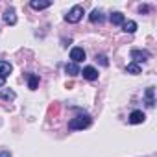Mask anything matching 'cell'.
Segmentation results:
<instances>
[{
  "label": "cell",
  "instance_id": "6da1fadb",
  "mask_svg": "<svg viewBox=\"0 0 157 157\" xmlns=\"http://www.w3.org/2000/svg\"><path fill=\"white\" fill-rule=\"evenodd\" d=\"M91 122L93 120H91L89 115H80V117L68 120V129H72V131H76V129H85V128L91 126Z\"/></svg>",
  "mask_w": 157,
  "mask_h": 157
},
{
  "label": "cell",
  "instance_id": "7a4b0ae2",
  "mask_svg": "<svg viewBox=\"0 0 157 157\" xmlns=\"http://www.w3.org/2000/svg\"><path fill=\"white\" fill-rule=\"evenodd\" d=\"M82 17H83V8H82V6H74V8L65 15V21L70 22V24H76V22L82 21Z\"/></svg>",
  "mask_w": 157,
  "mask_h": 157
},
{
  "label": "cell",
  "instance_id": "3957f363",
  "mask_svg": "<svg viewBox=\"0 0 157 157\" xmlns=\"http://www.w3.org/2000/svg\"><path fill=\"white\" fill-rule=\"evenodd\" d=\"M131 59H133V63H146L148 59H150V52L148 50H131Z\"/></svg>",
  "mask_w": 157,
  "mask_h": 157
},
{
  "label": "cell",
  "instance_id": "277c9868",
  "mask_svg": "<svg viewBox=\"0 0 157 157\" xmlns=\"http://www.w3.org/2000/svg\"><path fill=\"white\" fill-rule=\"evenodd\" d=\"M70 59H72V63H82L85 59V50L80 46H74L70 50Z\"/></svg>",
  "mask_w": 157,
  "mask_h": 157
},
{
  "label": "cell",
  "instance_id": "5b68a950",
  "mask_svg": "<svg viewBox=\"0 0 157 157\" xmlns=\"http://www.w3.org/2000/svg\"><path fill=\"white\" fill-rule=\"evenodd\" d=\"M82 74H83L85 80H89V82H93V80H96V78H98V70L94 67H85Z\"/></svg>",
  "mask_w": 157,
  "mask_h": 157
},
{
  "label": "cell",
  "instance_id": "8992f818",
  "mask_svg": "<svg viewBox=\"0 0 157 157\" xmlns=\"http://www.w3.org/2000/svg\"><path fill=\"white\" fill-rule=\"evenodd\" d=\"M144 100H146V105H148V107H153V105H155V91H153V87H148V89H146Z\"/></svg>",
  "mask_w": 157,
  "mask_h": 157
},
{
  "label": "cell",
  "instance_id": "52a82bcc",
  "mask_svg": "<svg viewBox=\"0 0 157 157\" xmlns=\"http://www.w3.org/2000/svg\"><path fill=\"white\" fill-rule=\"evenodd\" d=\"M30 6L33 8V10H46V8H50L52 6V2H50V0H32V2H30Z\"/></svg>",
  "mask_w": 157,
  "mask_h": 157
},
{
  "label": "cell",
  "instance_id": "ba28073f",
  "mask_svg": "<svg viewBox=\"0 0 157 157\" xmlns=\"http://www.w3.org/2000/svg\"><path fill=\"white\" fill-rule=\"evenodd\" d=\"M144 118H146V115H144L142 111H133V113L129 115V124H142Z\"/></svg>",
  "mask_w": 157,
  "mask_h": 157
},
{
  "label": "cell",
  "instance_id": "9c48e42d",
  "mask_svg": "<svg viewBox=\"0 0 157 157\" xmlns=\"http://www.w3.org/2000/svg\"><path fill=\"white\" fill-rule=\"evenodd\" d=\"M4 21H6V24H11V26L17 22V15H15V10L13 8H10V10L4 11Z\"/></svg>",
  "mask_w": 157,
  "mask_h": 157
},
{
  "label": "cell",
  "instance_id": "30bf717a",
  "mask_svg": "<svg viewBox=\"0 0 157 157\" xmlns=\"http://www.w3.org/2000/svg\"><path fill=\"white\" fill-rule=\"evenodd\" d=\"M11 70H13V67L8 61H0V76H2V78H8L11 74Z\"/></svg>",
  "mask_w": 157,
  "mask_h": 157
},
{
  "label": "cell",
  "instance_id": "8fae6325",
  "mask_svg": "<svg viewBox=\"0 0 157 157\" xmlns=\"http://www.w3.org/2000/svg\"><path fill=\"white\" fill-rule=\"evenodd\" d=\"M65 72L70 74V76H76V74H80V68H78L76 63H67L65 65Z\"/></svg>",
  "mask_w": 157,
  "mask_h": 157
},
{
  "label": "cell",
  "instance_id": "7c38bea8",
  "mask_svg": "<svg viewBox=\"0 0 157 157\" xmlns=\"http://www.w3.org/2000/svg\"><path fill=\"white\" fill-rule=\"evenodd\" d=\"M37 85H39V76H35V74H28V87L33 91V89H37Z\"/></svg>",
  "mask_w": 157,
  "mask_h": 157
},
{
  "label": "cell",
  "instance_id": "4fadbf2b",
  "mask_svg": "<svg viewBox=\"0 0 157 157\" xmlns=\"http://www.w3.org/2000/svg\"><path fill=\"white\" fill-rule=\"evenodd\" d=\"M126 21H124V15L122 13H118V11H115L113 15H111V24H115V26H118V24H124Z\"/></svg>",
  "mask_w": 157,
  "mask_h": 157
},
{
  "label": "cell",
  "instance_id": "5bb4252c",
  "mask_svg": "<svg viewBox=\"0 0 157 157\" xmlns=\"http://www.w3.org/2000/svg\"><path fill=\"white\" fill-rule=\"evenodd\" d=\"M122 26H124V32H126V33H135V32H137V22H133V21H128V22H124Z\"/></svg>",
  "mask_w": 157,
  "mask_h": 157
},
{
  "label": "cell",
  "instance_id": "9a60e30c",
  "mask_svg": "<svg viewBox=\"0 0 157 157\" xmlns=\"http://www.w3.org/2000/svg\"><path fill=\"white\" fill-rule=\"evenodd\" d=\"M0 96H2L4 100H8V102H11V100H15V91H11V89H4L2 93H0Z\"/></svg>",
  "mask_w": 157,
  "mask_h": 157
},
{
  "label": "cell",
  "instance_id": "2e32d148",
  "mask_svg": "<svg viewBox=\"0 0 157 157\" xmlns=\"http://www.w3.org/2000/svg\"><path fill=\"white\" fill-rule=\"evenodd\" d=\"M126 72H128V74H140V65H137V63H129V65L126 67Z\"/></svg>",
  "mask_w": 157,
  "mask_h": 157
},
{
  "label": "cell",
  "instance_id": "e0dca14e",
  "mask_svg": "<svg viewBox=\"0 0 157 157\" xmlns=\"http://www.w3.org/2000/svg\"><path fill=\"white\" fill-rule=\"evenodd\" d=\"M104 21V17H102V11H98V10H94L93 13H91V22H102Z\"/></svg>",
  "mask_w": 157,
  "mask_h": 157
},
{
  "label": "cell",
  "instance_id": "ac0fdd59",
  "mask_svg": "<svg viewBox=\"0 0 157 157\" xmlns=\"http://www.w3.org/2000/svg\"><path fill=\"white\" fill-rule=\"evenodd\" d=\"M96 61H100V65H104V67H107V65H109V61H107V57H105V56H98V54H96Z\"/></svg>",
  "mask_w": 157,
  "mask_h": 157
},
{
  "label": "cell",
  "instance_id": "d6986e66",
  "mask_svg": "<svg viewBox=\"0 0 157 157\" xmlns=\"http://www.w3.org/2000/svg\"><path fill=\"white\" fill-rule=\"evenodd\" d=\"M0 157H11V153L8 150H2V151H0Z\"/></svg>",
  "mask_w": 157,
  "mask_h": 157
},
{
  "label": "cell",
  "instance_id": "ffe728a7",
  "mask_svg": "<svg viewBox=\"0 0 157 157\" xmlns=\"http://www.w3.org/2000/svg\"><path fill=\"white\" fill-rule=\"evenodd\" d=\"M139 11H140V13H148V6H140Z\"/></svg>",
  "mask_w": 157,
  "mask_h": 157
},
{
  "label": "cell",
  "instance_id": "44dd1931",
  "mask_svg": "<svg viewBox=\"0 0 157 157\" xmlns=\"http://www.w3.org/2000/svg\"><path fill=\"white\" fill-rule=\"evenodd\" d=\"M4 83H6V78H2V76H0V89L4 87Z\"/></svg>",
  "mask_w": 157,
  "mask_h": 157
}]
</instances>
